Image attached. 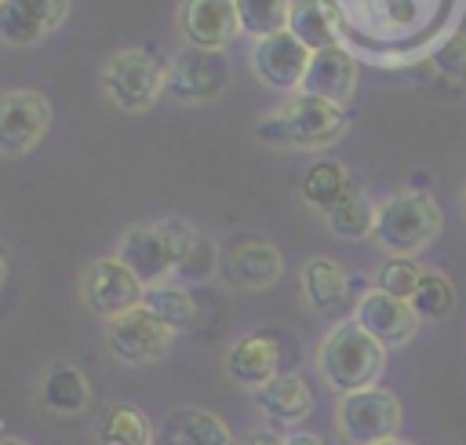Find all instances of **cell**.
Listing matches in <instances>:
<instances>
[{
    "mask_svg": "<svg viewBox=\"0 0 466 445\" xmlns=\"http://www.w3.org/2000/svg\"><path fill=\"white\" fill-rule=\"evenodd\" d=\"M200 230L182 222V219H164V222H138L131 226L120 244H116V259L146 285H164L171 274H178V266L186 263V255L200 244Z\"/></svg>",
    "mask_w": 466,
    "mask_h": 445,
    "instance_id": "6da1fadb",
    "label": "cell"
},
{
    "mask_svg": "<svg viewBox=\"0 0 466 445\" xmlns=\"http://www.w3.org/2000/svg\"><path fill=\"white\" fill-rule=\"evenodd\" d=\"M255 135L280 150H328L346 135V109L295 91L284 106L258 117Z\"/></svg>",
    "mask_w": 466,
    "mask_h": 445,
    "instance_id": "7a4b0ae2",
    "label": "cell"
},
{
    "mask_svg": "<svg viewBox=\"0 0 466 445\" xmlns=\"http://www.w3.org/2000/svg\"><path fill=\"white\" fill-rule=\"evenodd\" d=\"M317 372L320 379L339 390V394H353V390H368L375 387V379L386 368V347L379 339H371L353 317L339 321L317 347Z\"/></svg>",
    "mask_w": 466,
    "mask_h": 445,
    "instance_id": "3957f363",
    "label": "cell"
},
{
    "mask_svg": "<svg viewBox=\"0 0 466 445\" xmlns=\"http://www.w3.org/2000/svg\"><path fill=\"white\" fill-rule=\"evenodd\" d=\"M444 226L441 204L422 190L390 193L375 212V244L386 255H419L437 241Z\"/></svg>",
    "mask_w": 466,
    "mask_h": 445,
    "instance_id": "277c9868",
    "label": "cell"
},
{
    "mask_svg": "<svg viewBox=\"0 0 466 445\" xmlns=\"http://www.w3.org/2000/svg\"><path fill=\"white\" fill-rule=\"evenodd\" d=\"M167 80V62L149 47H116L102 62V95L120 113H146L160 102Z\"/></svg>",
    "mask_w": 466,
    "mask_h": 445,
    "instance_id": "5b68a950",
    "label": "cell"
},
{
    "mask_svg": "<svg viewBox=\"0 0 466 445\" xmlns=\"http://www.w3.org/2000/svg\"><path fill=\"white\" fill-rule=\"evenodd\" d=\"M335 427L350 445L390 441L400 430V401L382 387L342 394L335 405Z\"/></svg>",
    "mask_w": 466,
    "mask_h": 445,
    "instance_id": "8992f818",
    "label": "cell"
},
{
    "mask_svg": "<svg viewBox=\"0 0 466 445\" xmlns=\"http://www.w3.org/2000/svg\"><path fill=\"white\" fill-rule=\"evenodd\" d=\"M102 336H106V350L120 365H153V361L167 357V350L175 343V328H167L146 306H135L127 314L109 317Z\"/></svg>",
    "mask_w": 466,
    "mask_h": 445,
    "instance_id": "52a82bcc",
    "label": "cell"
},
{
    "mask_svg": "<svg viewBox=\"0 0 466 445\" xmlns=\"http://www.w3.org/2000/svg\"><path fill=\"white\" fill-rule=\"evenodd\" d=\"M233 80L226 51H200V47H178L167 58V80L164 95L175 102H211L218 98Z\"/></svg>",
    "mask_w": 466,
    "mask_h": 445,
    "instance_id": "ba28073f",
    "label": "cell"
},
{
    "mask_svg": "<svg viewBox=\"0 0 466 445\" xmlns=\"http://www.w3.org/2000/svg\"><path fill=\"white\" fill-rule=\"evenodd\" d=\"M51 102L44 91L15 88L0 95V157L15 160L33 153L51 131Z\"/></svg>",
    "mask_w": 466,
    "mask_h": 445,
    "instance_id": "9c48e42d",
    "label": "cell"
},
{
    "mask_svg": "<svg viewBox=\"0 0 466 445\" xmlns=\"http://www.w3.org/2000/svg\"><path fill=\"white\" fill-rule=\"evenodd\" d=\"M76 288H80V303L102 321L142 306V295H146V285L116 255H102V259L87 263Z\"/></svg>",
    "mask_w": 466,
    "mask_h": 445,
    "instance_id": "30bf717a",
    "label": "cell"
},
{
    "mask_svg": "<svg viewBox=\"0 0 466 445\" xmlns=\"http://www.w3.org/2000/svg\"><path fill=\"white\" fill-rule=\"evenodd\" d=\"M218 274L237 292H266L284 274V255L266 237H237L222 248Z\"/></svg>",
    "mask_w": 466,
    "mask_h": 445,
    "instance_id": "8fae6325",
    "label": "cell"
},
{
    "mask_svg": "<svg viewBox=\"0 0 466 445\" xmlns=\"http://www.w3.org/2000/svg\"><path fill=\"white\" fill-rule=\"evenodd\" d=\"M309 55L313 51L284 29V33H273V36H262L251 44V73L262 88L280 91V95H295V91H302Z\"/></svg>",
    "mask_w": 466,
    "mask_h": 445,
    "instance_id": "7c38bea8",
    "label": "cell"
},
{
    "mask_svg": "<svg viewBox=\"0 0 466 445\" xmlns=\"http://www.w3.org/2000/svg\"><path fill=\"white\" fill-rule=\"evenodd\" d=\"M175 26L186 47L200 51H226L240 36L233 0H178Z\"/></svg>",
    "mask_w": 466,
    "mask_h": 445,
    "instance_id": "4fadbf2b",
    "label": "cell"
},
{
    "mask_svg": "<svg viewBox=\"0 0 466 445\" xmlns=\"http://www.w3.org/2000/svg\"><path fill=\"white\" fill-rule=\"evenodd\" d=\"M353 321H357L371 339H379L386 350H397V347L411 343L415 332H419V325H422V321L415 317L411 303L393 299V295H386V292H379V288H368V292L353 303Z\"/></svg>",
    "mask_w": 466,
    "mask_h": 445,
    "instance_id": "5bb4252c",
    "label": "cell"
},
{
    "mask_svg": "<svg viewBox=\"0 0 466 445\" xmlns=\"http://www.w3.org/2000/svg\"><path fill=\"white\" fill-rule=\"evenodd\" d=\"M69 18V0H0V44L33 47Z\"/></svg>",
    "mask_w": 466,
    "mask_h": 445,
    "instance_id": "9a60e30c",
    "label": "cell"
},
{
    "mask_svg": "<svg viewBox=\"0 0 466 445\" xmlns=\"http://www.w3.org/2000/svg\"><path fill=\"white\" fill-rule=\"evenodd\" d=\"M357 80H360V62L342 44H331V47H320V51L309 55L302 91L346 109L357 95Z\"/></svg>",
    "mask_w": 466,
    "mask_h": 445,
    "instance_id": "2e32d148",
    "label": "cell"
},
{
    "mask_svg": "<svg viewBox=\"0 0 466 445\" xmlns=\"http://www.w3.org/2000/svg\"><path fill=\"white\" fill-rule=\"evenodd\" d=\"M222 368H226V376L237 387L258 390L262 383H269L280 372V343H277V336L273 332H248V336H240L226 350Z\"/></svg>",
    "mask_w": 466,
    "mask_h": 445,
    "instance_id": "e0dca14e",
    "label": "cell"
},
{
    "mask_svg": "<svg viewBox=\"0 0 466 445\" xmlns=\"http://www.w3.org/2000/svg\"><path fill=\"white\" fill-rule=\"evenodd\" d=\"M153 445H233V430L208 409H171Z\"/></svg>",
    "mask_w": 466,
    "mask_h": 445,
    "instance_id": "ac0fdd59",
    "label": "cell"
},
{
    "mask_svg": "<svg viewBox=\"0 0 466 445\" xmlns=\"http://www.w3.org/2000/svg\"><path fill=\"white\" fill-rule=\"evenodd\" d=\"M251 394H255V405L262 409V416L273 423H284V427H291L313 412V390L299 372H277L269 383H262Z\"/></svg>",
    "mask_w": 466,
    "mask_h": 445,
    "instance_id": "d6986e66",
    "label": "cell"
},
{
    "mask_svg": "<svg viewBox=\"0 0 466 445\" xmlns=\"http://www.w3.org/2000/svg\"><path fill=\"white\" fill-rule=\"evenodd\" d=\"M302 295L317 314H335L350 295V274L331 255H313L302 263Z\"/></svg>",
    "mask_w": 466,
    "mask_h": 445,
    "instance_id": "ffe728a7",
    "label": "cell"
},
{
    "mask_svg": "<svg viewBox=\"0 0 466 445\" xmlns=\"http://www.w3.org/2000/svg\"><path fill=\"white\" fill-rule=\"evenodd\" d=\"M357 190L360 186H357V179L350 175V168L342 160H313L302 175V201L320 215L335 212Z\"/></svg>",
    "mask_w": 466,
    "mask_h": 445,
    "instance_id": "44dd1931",
    "label": "cell"
},
{
    "mask_svg": "<svg viewBox=\"0 0 466 445\" xmlns=\"http://www.w3.org/2000/svg\"><path fill=\"white\" fill-rule=\"evenodd\" d=\"M40 401H44V409H51L58 416H76V412H84L91 405V383H87V376L76 365L55 361L44 372Z\"/></svg>",
    "mask_w": 466,
    "mask_h": 445,
    "instance_id": "7402d4cb",
    "label": "cell"
},
{
    "mask_svg": "<svg viewBox=\"0 0 466 445\" xmlns=\"http://www.w3.org/2000/svg\"><path fill=\"white\" fill-rule=\"evenodd\" d=\"M98 438L102 445H153L157 430L149 423V416L138 409V405H127V401H116L102 412L98 419Z\"/></svg>",
    "mask_w": 466,
    "mask_h": 445,
    "instance_id": "603a6c76",
    "label": "cell"
},
{
    "mask_svg": "<svg viewBox=\"0 0 466 445\" xmlns=\"http://www.w3.org/2000/svg\"><path fill=\"white\" fill-rule=\"evenodd\" d=\"M288 33L295 40H302L309 51L331 47L335 44V15L320 0H295L291 18H288Z\"/></svg>",
    "mask_w": 466,
    "mask_h": 445,
    "instance_id": "cb8c5ba5",
    "label": "cell"
},
{
    "mask_svg": "<svg viewBox=\"0 0 466 445\" xmlns=\"http://www.w3.org/2000/svg\"><path fill=\"white\" fill-rule=\"evenodd\" d=\"M291 4L295 0H233L240 33L251 36V40L284 33L288 29V18H291Z\"/></svg>",
    "mask_w": 466,
    "mask_h": 445,
    "instance_id": "d4e9b609",
    "label": "cell"
},
{
    "mask_svg": "<svg viewBox=\"0 0 466 445\" xmlns=\"http://www.w3.org/2000/svg\"><path fill=\"white\" fill-rule=\"evenodd\" d=\"M375 212H379V204H371V197H368L364 190H357V193L346 197L335 212H328L324 222H328V230H331L335 237H342V241H364V237L375 233Z\"/></svg>",
    "mask_w": 466,
    "mask_h": 445,
    "instance_id": "484cf974",
    "label": "cell"
},
{
    "mask_svg": "<svg viewBox=\"0 0 466 445\" xmlns=\"http://www.w3.org/2000/svg\"><path fill=\"white\" fill-rule=\"evenodd\" d=\"M142 306L153 310V314H157L167 328H175V332H182V328H189V325L197 321V303H193V295H189L186 288L171 285V281L146 288Z\"/></svg>",
    "mask_w": 466,
    "mask_h": 445,
    "instance_id": "4316f807",
    "label": "cell"
},
{
    "mask_svg": "<svg viewBox=\"0 0 466 445\" xmlns=\"http://www.w3.org/2000/svg\"><path fill=\"white\" fill-rule=\"evenodd\" d=\"M408 303H411V310H415L419 321H444L455 310V285L444 274L426 270Z\"/></svg>",
    "mask_w": 466,
    "mask_h": 445,
    "instance_id": "83f0119b",
    "label": "cell"
},
{
    "mask_svg": "<svg viewBox=\"0 0 466 445\" xmlns=\"http://www.w3.org/2000/svg\"><path fill=\"white\" fill-rule=\"evenodd\" d=\"M422 266L415 263V255H386L379 266H375V277H371V288L393 295V299H411V292L419 288L422 281Z\"/></svg>",
    "mask_w": 466,
    "mask_h": 445,
    "instance_id": "f1b7e54d",
    "label": "cell"
},
{
    "mask_svg": "<svg viewBox=\"0 0 466 445\" xmlns=\"http://www.w3.org/2000/svg\"><path fill=\"white\" fill-rule=\"evenodd\" d=\"M426 66H430L433 80H441L444 88H451V91L466 88V36L455 33L451 40H444V44L430 55Z\"/></svg>",
    "mask_w": 466,
    "mask_h": 445,
    "instance_id": "f546056e",
    "label": "cell"
},
{
    "mask_svg": "<svg viewBox=\"0 0 466 445\" xmlns=\"http://www.w3.org/2000/svg\"><path fill=\"white\" fill-rule=\"evenodd\" d=\"M284 445H328L320 434H309V430H295V434H288L284 438Z\"/></svg>",
    "mask_w": 466,
    "mask_h": 445,
    "instance_id": "4dcf8cb0",
    "label": "cell"
},
{
    "mask_svg": "<svg viewBox=\"0 0 466 445\" xmlns=\"http://www.w3.org/2000/svg\"><path fill=\"white\" fill-rule=\"evenodd\" d=\"M244 445H284V438L273 434V430H258V434H251Z\"/></svg>",
    "mask_w": 466,
    "mask_h": 445,
    "instance_id": "1f68e13d",
    "label": "cell"
},
{
    "mask_svg": "<svg viewBox=\"0 0 466 445\" xmlns=\"http://www.w3.org/2000/svg\"><path fill=\"white\" fill-rule=\"evenodd\" d=\"M4 281H7V255H4V248H0V288H4Z\"/></svg>",
    "mask_w": 466,
    "mask_h": 445,
    "instance_id": "d6a6232c",
    "label": "cell"
},
{
    "mask_svg": "<svg viewBox=\"0 0 466 445\" xmlns=\"http://www.w3.org/2000/svg\"><path fill=\"white\" fill-rule=\"evenodd\" d=\"M0 445H25L22 438H0Z\"/></svg>",
    "mask_w": 466,
    "mask_h": 445,
    "instance_id": "836d02e7",
    "label": "cell"
},
{
    "mask_svg": "<svg viewBox=\"0 0 466 445\" xmlns=\"http://www.w3.org/2000/svg\"><path fill=\"white\" fill-rule=\"evenodd\" d=\"M379 445H411V441H404V438H390V441H379Z\"/></svg>",
    "mask_w": 466,
    "mask_h": 445,
    "instance_id": "e575fe53",
    "label": "cell"
},
{
    "mask_svg": "<svg viewBox=\"0 0 466 445\" xmlns=\"http://www.w3.org/2000/svg\"><path fill=\"white\" fill-rule=\"evenodd\" d=\"M459 208H462V215H466V186H462V193H459Z\"/></svg>",
    "mask_w": 466,
    "mask_h": 445,
    "instance_id": "d590c367",
    "label": "cell"
}]
</instances>
